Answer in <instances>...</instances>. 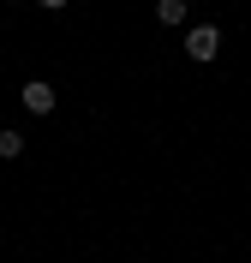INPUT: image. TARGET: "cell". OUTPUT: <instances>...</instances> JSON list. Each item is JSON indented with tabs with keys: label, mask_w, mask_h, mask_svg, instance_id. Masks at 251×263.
<instances>
[{
	"label": "cell",
	"mask_w": 251,
	"mask_h": 263,
	"mask_svg": "<svg viewBox=\"0 0 251 263\" xmlns=\"http://www.w3.org/2000/svg\"><path fill=\"white\" fill-rule=\"evenodd\" d=\"M24 108H30V114H54V84L30 78V84H24Z\"/></svg>",
	"instance_id": "cell-2"
},
{
	"label": "cell",
	"mask_w": 251,
	"mask_h": 263,
	"mask_svg": "<svg viewBox=\"0 0 251 263\" xmlns=\"http://www.w3.org/2000/svg\"><path fill=\"white\" fill-rule=\"evenodd\" d=\"M185 54L191 60H216L221 54V24H191L185 30Z\"/></svg>",
	"instance_id": "cell-1"
},
{
	"label": "cell",
	"mask_w": 251,
	"mask_h": 263,
	"mask_svg": "<svg viewBox=\"0 0 251 263\" xmlns=\"http://www.w3.org/2000/svg\"><path fill=\"white\" fill-rule=\"evenodd\" d=\"M156 24H167V30L185 24V0H156Z\"/></svg>",
	"instance_id": "cell-3"
},
{
	"label": "cell",
	"mask_w": 251,
	"mask_h": 263,
	"mask_svg": "<svg viewBox=\"0 0 251 263\" xmlns=\"http://www.w3.org/2000/svg\"><path fill=\"white\" fill-rule=\"evenodd\" d=\"M18 156H24V138L18 132H0V162H18Z\"/></svg>",
	"instance_id": "cell-4"
},
{
	"label": "cell",
	"mask_w": 251,
	"mask_h": 263,
	"mask_svg": "<svg viewBox=\"0 0 251 263\" xmlns=\"http://www.w3.org/2000/svg\"><path fill=\"white\" fill-rule=\"evenodd\" d=\"M36 6H48V12H60V6H66V0H36Z\"/></svg>",
	"instance_id": "cell-5"
}]
</instances>
